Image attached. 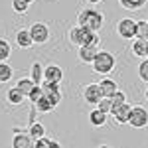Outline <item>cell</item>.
Listing matches in <instances>:
<instances>
[{
	"mask_svg": "<svg viewBox=\"0 0 148 148\" xmlns=\"http://www.w3.org/2000/svg\"><path fill=\"white\" fill-rule=\"evenodd\" d=\"M77 22H79V28H85L89 32H99L103 28V14L99 10H93V8H87V10L79 12L77 16Z\"/></svg>",
	"mask_w": 148,
	"mask_h": 148,
	"instance_id": "1",
	"label": "cell"
},
{
	"mask_svg": "<svg viewBox=\"0 0 148 148\" xmlns=\"http://www.w3.org/2000/svg\"><path fill=\"white\" fill-rule=\"evenodd\" d=\"M69 40H71V44H75V46H95L99 47V42H101V38L95 34V32H89V30H85V28H73L71 32H69Z\"/></svg>",
	"mask_w": 148,
	"mask_h": 148,
	"instance_id": "2",
	"label": "cell"
},
{
	"mask_svg": "<svg viewBox=\"0 0 148 148\" xmlns=\"http://www.w3.org/2000/svg\"><path fill=\"white\" fill-rule=\"evenodd\" d=\"M91 65H93V71L105 75V73L114 69V56L111 51H97V56H95Z\"/></svg>",
	"mask_w": 148,
	"mask_h": 148,
	"instance_id": "3",
	"label": "cell"
},
{
	"mask_svg": "<svg viewBox=\"0 0 148 148\" xmlns=\"http://www.w3.org/2000/svg\"><path fill=\"white\" fill-rule=\"evenodd\" d=\"M42 93H44V99H46L53 109H56L59 101H61V93H59V83H49V81H44L42 85Z\"/></svg>",
	"mask_w": 148,
	"mask_h": 148,
	"instance_id": "4",
	"label": "cell"
},
{
	"mask_svg": "<svg viewBox=\"0 0 148 148\" xmlns=\"http://www.w3.org/2000/svg\"><path fill=\"white\" fill-rule=\"evenodd\" d=\"M128 123L134 128H144L148 125V111L144 107H132L130 109V116H128Z\"/></svg>",
	"mask_w": 148,
	"mask_h": 148,
	"instance_id": "5",
	"label": "cell"
},
{
	"mask_svg": "<svg viewBox=\"0 0 148 148\" xmlns=\"http://www.w3.org/2000/svg\"><path fill=\"white\" fill-rule=\"evenodd\" d=\"M116 32L121 38H125V40H132V38H136V20H132V18H123L119 26H116Z\"/></svg>",
	"mask_w": 148,
	"mask_h": 148,
	"instance_id": "6",
	"label": "cell"
},
{
	"mask_svg": "<svg viewBox=\"0 0 148 148\" xmlns=\"http://www.w3.org/2000/svg\"><path fill=\"white\" fill-rule=\"evenodd\" d=\"M30 38H32V44H46L47 40H49V30H47L46 24H34L30 30Z\"/></svg>",
	"mask_w": 148,
	"mask_h": 148,
	"instance_id": "7",
	"label": "cell"
},
{
	"mask_svg": "<svg viewBox=\"0 0 148 148\" xmlns=\"http://www.w3.org/2000/svg\"><path fill=\"white\" fill-rule=\"evenodd\" d=\"M83 97L89 105H97V103L103 99L101 91H99V83H89L85 89H83Z\"/></svg>",
	"mask_w": 148,
	"mask_h": 148,
	"instance_id": "8",
	"label": "cell"
},
{
	"mask_svg": "<svg viewBox=\"0 0 148 148\" xmlns=\"http://www.w3.org/2000/svg\"><path fill=\"white\" fill-rule=\"evenodd\" d=\"M111 114L114 116L116 123L125 125V123H128V116H130V105L125 103V105H121V107H114V109H111Z\"/></svg>",
	"mask_w": 148,
	"mask_h": 148,
	"instance_id": "9",
	"label": "cell"
},
{
	"mask_svg": "<svg viewBox=\"0 0 148 148\" xmlns=\"http://www.w3.org/2000/svg\"><path fill=\"white\" fill-rule=\"evenodd\" d=\"M44 79L49 83H59L63 79V71L59 65H47V67H44Z\"/></svg>",
	"mask_w": 148,
	"mask_h": 148,
	"instance_id": "10",
	"label": "cell"
},
{
	"mask_svg": "<svg viewBox=\"0 0 148 148\" xmlns=\"http://www.w3.org/2000/svg\"><path fill=\"white\" fill-rule=\"evenodd\" d=\"M97 51H99V47H95V46H81L79 47V59L83 63H93Z\"/></svg>",
	"mask_w": 148,
	"mask_h": 148,
	"instance_id": "11",
	"label": "cell"
},
{
	"mask_svg": "<svg viewBox=\"0 0 148 148\" xmlns=\"http://www.w3.org/2000/svg\"><path fill=\"white\" fill-rule=\"evenodd\" d=\"M99 91H101V95L105 99H109L114 91H119V87H116V83H114L113 79H103L101 83H99Z\"/></svg>",
	"mask_w": 148,
	"mask_h": 148,
	"instance_id": "12",
	"label": "cell"
},
{
	"mask_svg": "<svg viewBox=\"0 0 148 148\" xmlns=\"http://www.w3.org/2000/svg\"><path fill=\"white\" fill-rule=\"evenodd\" d=\"M12 148H32V138L24 132H18L12 138Z\"/></svg>",
	"mask_w": 148,
	"mask_h": 148,
	"instance_id": "13",
	"label": "cell"
},
{
	"mask_svg": "<svg viewBox=\"0 0 148 148\" xmlns=\"http://www.w3.org/2000/svg\"><path fill=\"white\" fill-rule=\"evenodd\" d=\"M30 79H32V83L34 85H42V79H44V67L36 61L34 65H32V69H30Z\"/></svg>",
	"mask_w": 148,
	"mask_h": 148,
	"instance_id": "14",
	"label": "cell"
},
{
	"mask_svg": "<svg viewBox=\"0 0 148 148\" xmlns=\"http://www.w3.org/2000/svg\"><path fill=\"white\" fill-rule=\"evenodd\" d=\"M132 51H134V56L138 57H146V51H148V42L146 40H134L132 42Z\"/></svg>",
	"mask_w": 148,
	"mask_h": 148,
	"instance_id": "15",
	"label": "cell"
},
{
	"mask_svg": "<svg viewBox=\"0 0 148 148\" xmlns=\"http://www.w3.org/2000/svg\"><path fill=\"white\" fill-rule=\"evenodd\" d=\"M28 136L32 138V140L44 138V136H46V128H44V125H40V123H32V125H30V134H28Z\"/></svg>",
	"mask_w": 148,
	"mask_h": 148,
	"instance_id": "16",
	"label": "cell"
},
{
	"mask_svg": "<svg viewBox=\"0 0 148 148\" xmlns=\"http://www.w3.org/2000/svg\"><path fill=\"white\" fill-rule=\"evenodd\" d=\"M89 121H91L93 126H103L107 123V114L101 113L99 109H95V111H91V114H89Z\"/></svg>",
	"mask_w": 148,
	"mask_h": 148,
	"instance_id": "17",
	"label": "cell"
},
{
	"mask_svg": "<svg viewBox=\"0 0 148 148\" xmlns=\"http://www.w3.org/2000/svg\"><path fill=\"white\" fill-rule=\"evenodd\" d=\"M16 89L22 93L24 97H28V95H30V91L34 89V83H32V79H28V77H26V79H20L18 83H16Z\"/></svg>",
	"mask_w": 148,
	"mask_h": 148,
	"instance_id": "18",
	"label": "cell"
},
{
	"mask_svg": "<svg viewBox=\"0 0 148 148\" xmlns=\"http://www.w3.org/2000/svg\"><path fill=\"white\" fill-rule=\"evenodd\" d=\"M16 42H18V46H20V47H30V46H32L30 32H28V30H20V32L16 34Z\"/></svg>",
	"mask_w": 148,
	"mask_h": 148,
	"instance_id": "19",
	"label": "cell"
},
{
	"mask_svg": "<svg viewBox=\"0 0 148 148\" xmlns=\"http://www.w3.org/2000/svg\"><path fill=\"white\" fill-rule=\"evenodd\" d=\"M119 2H121V6L126 8V10H140L146 4V0H119Z\"/></svg>",
	"mask_w": 148,
	"mask_h": 148,
	"instance_id": "20",
	"label": "cell"
},
{
	"mask_svg": "<svg viewBox=\"0 0 148 148\" xmlns=\"http://www.w3.org/2000/svg\"><path fill=\"white\" fill-rule=\"evenodd\" d=\"M136 38L148 42V20H140V22H136Z\"/></svg>",
	"mask_w": 148,
	"mask_h": 148,
	"instance_id": "21",
	"label": "cell"
},
{
	"mask_svg": "<svg viewBox=\"0 0 148 148\" xmlns=\"http://www.w3.org/2000/svg\"><path fill=\"white\" fill-rule=\"evenodd\" d=\"M10 53H12L10 44H8L6 40H2V38H0V63H4V61L10 57Z\"/></svg>",
	"mask_w": 148,
	"mask_h": 148,
	"instance_id": "22",
	"label": "cell"
},
{
	"mask_svg": "<svg viewBox=\"0 0 148 148\" xmlns=\"http://www.w3.org/2000/svg\"><path fill=\"white\" fill-rule=\"evenodd\" d=\"M24 99H26V97H24V95H22L20 91H18L16 87H12L10 91H8V101H10L12 105H22Z\"/></svg>",
	"mask_w": 148,
	"mask_h": 148,
	"instance_id": "23",
	"label": "cell"
},
{
	"mask_svg": "<svg viewBox=\"0 0 148 148\" xmlns=\"http://www.w3.org/2000/svg\"><path fill=\"white\" fill-rule=\"evenodd\" d=\"M109 101H111V105H113V109L114 107H121V105H125L126 103V95L123 91H114L111 97H109Z\"/></svg>",
	"mask_w": 148,
	"mask_h": 148,
	"instance_id": "24",
	"label": "cell"
},
{
	"mask_svg": "<svg viewBox=\"0 0 148 148\" xmlns=\"http://www.w3.org/2000/svg\"><path fill=\"white\" fill-rule=\"evenodd\" d=\"M10 79H12V67L4 61V63H0V83H6Z\"/></svg>",
	"mask_w": 148,
	"mask_h": 148,
	"instance_id": "25",
	"label": "cell"
},
{
	"mask_svg": "<svg viewBox=\"0 0 148 148\" xmlns=\"http://www.w3.org/2000/svg\"><path fill=\"white\" fill-rule=\"evenodd\" d=\"M34 109H36V111H40V113H49L53 107H51V105L44 99V95H42V99H38V101L34 103Z\"/></svg>",
	"mask_w": 148,
	"mask_h": 148,
	"instance_id": "26",
	"label": "cell"
},
{
	"mask_svg": "<svg viewBox=\"0 0 148 148\" xmlns=\"http://www.w3.org/2000/svg\"><path fill=\"white\" fill-rule=\"evenodd\" d=\"M12 8H14V12L24 14V12H28L30 4H28V2H24V0H12Z\"/></svg>",
	"mask_w": 148,
	"mask_h": 148,
	"instance_id": "27",
	"label": "cell"
},
{
	"mask_svg": "<svg viewBox=\"0 0 148 148\" xmlns=\"http://www.w3.org/2000/svg\"><path fill=\"white\" fill-rule=\"evenodd\" d=\"M42 95H44V93H42V87H40V85H34V89L30 91V95H28V99L32 101V105H34V103L38 101V99H42Z\"/></svg>",
	"mask_w": 148,
	"mask_h": 148,
	"instance_id": "28",
	"label": "cell"
},
{
	"mask_svg": "<svg viewBox=\"0 0 148 148\" xmlns=\"http://www.w3.org/2000/svg\"><path fill=\"white\" fill-rule=\"evenodd\" d=\"M138 75H140V79L146 81L148 83V59H144L140 65H138Z\"/></svg>",
	"mask_w": 148,
	"mask_h": 148,
	"instance_id": "29",
	"label": "cell"
},
{
	"mask_svg": "<svg viewBox=\"0 0 148 148\" xmlns=\"http://www.w3.org/2000/svg\"><path fill=\"white\" fill-rule=\"evenodd\" d=\"M97 105H99V111H101V113H105V114H109V113H111V109H113L111 101H109V99H105V97H103Z\"/></svg>",
	"mask_w": 148,
	"mask_h": 148,
	"instance_id": "30",
	"label": "cell"
},
{
	"mask_svg": "<svg viewBox=\"0 0 148 148\" xmlns=\"http://www.w3.org/2000/svg\"><path fill=\"white\" fill-rule=\"evenodd\" d=\"M36 144H34V148H47L49 146V138H38V140H34Z\"/></svg>",
	"mask_w": 148,
	"mask_h": 148,
	"instance_id": "31",
	"label": "cell"
},
{
	"mask_svg": "<svg viewBox=\"0 0 148 148\" xmlns=\"http://www.w3.org/2000/svg\"><path fill=\"white\" fill-rule=\"evenodd\" d=\"M47 148H59V142H56V140H49V146Z\"/></svg>",
	"mask_w": 148,
	"mask_h": 148,
	"instance_id": "32",
	"label": "cell"
},
{
	"mask_svg": "<svg viewBox=\"0 0 148 148\" xmlns=\"http://www.w3.org/2000/svg\"><path fill=\"white\" fill-rule=\"evenodd\" d=\"M87 2H89V4H99L101 0H87Z\"/></svg>",
	"mask_w": 148,
	"mask_h": 148,
	"instance_id": "33",
	"label": "cell"
},
{
	"mask_svg": "<svg viewBox=\"0 0 148 148\" xmlns=\"http://www.w3.org/2000/svg\"><path fill=\"white\" fill-rule=\"evenodd\" d=\"M24 2H28V4H32V2H34V0H24Z\"/></svg>",
	"mask_w": 148,
	"mask_h": 148,
	"instance_id": "34",
	"label": "cell"
},
{
	"mask_svg": "<svg viewBox=\"0 0 148 148\" xmlns=\"http://www.w3.org/2000/svg\"><path fill=\"white\" fill-rule=\"evenodd\" d=\"M146 99H148V87H146Z\"/></svg>",
	"mask_w": 148,
	"mask_h": 148,
	"instance_id": "35",
	"label": "cell"
},
{
	"mask_svg": "<svg viewBox=\"0 0 148 148\" xmlns=\"http://www.w3.org/2000/svg\"><path fill=\"white\" fill-rule=\"evenodd\" d=\"M99 148H111V146H99Z\"/></svg>",
	"mask_w": 148,
	"mask_h": 148,
	"instance_id": "36",
	"label": "cell"
},
{
	"mask_svg": "<svg viewBox=\"0 0 148 148\" xmlns=\"http://www.w3.org/2000/svg\"><path fill=\"white\" fill-rule=\"evenodd\" d=\"M146 59H148V51H146Z\"/></svg>",
	"mask_w": 148,
	"mask_h": 148,
	"instance_id": "37",
	"label": "cell"
}]
</instances>
